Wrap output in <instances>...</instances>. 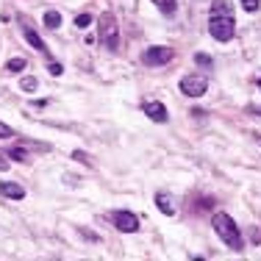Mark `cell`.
<instances>
[{
  "label": "cell",
  "instance_id": "7402d4cb",
  "mask_svg": "<svg viewBox=\"0 0 261 261\" xmlns=\"http://www.w3.org/2000/svg\"><path fill=\"white\" fill-rule=\"evenodd\" d=\"M250 111H256V114H261V106H250Z\"/></svg>",
  "mask_w": 261,
  "mask_h": 261
},
{
  "label": "cell",
  "instance_id": "5bb4252c",
  "mask_svg": "<svg viewBox=\"0 0 261 261\" xmlns=\"http://www.w3.org/2000/svg\"><path fill=\"white\" fill-rule=\"evenodd\" d=\"M242 6H245V11H258V6H261V0H242Z\"/></svg>",
  "mask_w": 261,
  "mask_h": 261
},
{
  "label": "cell",
  "instance_id": "8fae6325",
  "mask_svg": "<svg viewBox=\"0 0 261 261\" xmlns=\"http://www.w3.org/2000/svg\"><path fill=\"white\" fill-rule=\"evenodd\" d=\"M153 3L159 6V11H161V14H167V17H172V14H175V0H153Z\"/></svg>",
  "mask_w": 261,
  "mask_h": 261
},
{
  "label": "cell",
  "instance_id": "8992f818",
  "mask_svg": "<svg viewBox=\"0 0 261 261\" xmlns=\"http://www.w3.org/2000/svg\"><path fill=\"white\" fill-rule=\"evenodd\" d=\"M114 225L120 228L122 233H134V231H139V220H136L130 211H117L114 214Z\"/></svg>",
  "mask_w": 261,
  "mask_h": 261
},
{
  "label": "cell",
  "instance_id": "ac0fdd59",
  "mask_svg": "<svg viewBox=\"0 0 261 261\" xmlns=\"http://www.w3.org/2000/svg\"><path fill=\"white\" fill-rule=\"evenodd\" d=\"M0 136H3V139H11V136H14V130L6 125V122H0Z\"/></svg>",
  "mask_w": 261,
  "mask_h": 261
},
{
  "label": "cell",
  "instance_id": "3957f363",
  "mask_svg": "<svg viewBox=\"0 0 261 261\" xmlns=\"http://www.w3.org/2000/svg\"><path fill=\"white\" fill-rule=\"evenodd\" d=\"M100 45L103 50H117V42H120V34H117V20L111 11H103L100 14Z\"/></svg>",
  "mask_w": 261,
  "mask_h": 261
},
{
  "label": "cell",
  "instance_id": "ffe728a7",
  "mask_svg": "<svg viewBox=\"0 0 261 261\" xmlns=\"http://www.w3.org/2000/svg\"><path fill=\"white\" fill-rule=\"evenodd\" d=\"M195 61H197V64H206V67L211 64V59H208V56H200V53L195 56Z\"/></svg>",
  "mask_w": 261,
  "mask_h": 261
},
{
  "label": "cell",
  "instance_id": "30bf717a",
  "mask_svg": "<svg viewBox=\"0 0 261 261\" xmlns=\"http://www.w3.org/2000/svg\"><path fill=\"white\" fill-rule=\"evenodd\" d=\"M22 36H25V39L31 42V45H34L36 47V50H39V53H45L47 50V47H45V42H42L39 39V34H36V31L34 28H28V25H22Z\"/></svg>",
  "mask_w": 261,
  "mask_h": 261
},
{
  "label": "cell",
  "instance_id": "d6986e66",
  "mask_svg": "<svg viewBox=\"0 0 261 261\" xmlns=\"http://www.w3.org/2000/svg\"><path fill=\"white\" fill-rule=\"evenodd\" d=\"M61 72H64V70H61V64H56V61H53V64H50V75H56V78H59Z\"/></svg>",
  "mask_w": 261,
  "mask_h": 261
},
{
  "label": "cell",
  "instance_id": "e0dca14e",
  "mask_svg": "<svg viewBox=\"0 0 261 261\" xmlns=\"http://www.w3.org/2000/svg\"><path fill=\"white\" fill-rule=\"evenodd\" d=\"M22 89H25V92H34V89H36V78H22Z\"/></svg>",
  "mask_w": 261,
  "mask_h": 261
},
{
  "label": "cell",
  "instance_id": "6da1fadb",
  "mask_svg": "<svg viewBox=\"0 0 261 261\" xmlns=\"http://www.w3.org/2000/svg\"><path fill=\"white\" fill-rule=\"evenodd\" d=\"M233 9L228 0H214L211 3V17H208V34L217 42H231L233 39Z\"/></svg>",
  "mask_w": 261,
  "mask_h": 261
},
{
  "label": "cell",
  "instance_id": "7a4b0ae2",
  "mask_svg": "<svg viewBox=\"0 0 261 261\" xmlns=\"http://www.w3.org/2000/svg\"><path fill=\"white\" fill-rule=\"evenodd\" d=\"M211 225H214L217 236H220V239L225 242V245L231 247V250H236V253L245 250V242H242V231L236 228V222L225 214V211H220V214L211 217Z\"/></svg>",
  "mask_w": 261,
  "mask_h": 261
},
{
  "label": "cell",
  "instance_id": "ba28073f",
  "mask_svg": "<svg viewBox=\"0 0 261 261\" xmlns=\"http://www.w3.org/2000/svg\"><path fill=\"white\" fill-rule=\"evenodd\" d=\"M0 195L11 197V200H22V197H25V189L14 181H6V184H0Z\"/></svg>",
  "mask_w": 261,
  "mask_h": 261
},
{
  "label": "cell",
  "instance_id": "5b68a950",
  "mask_svg": "<svg viewBox=\"0 0 261 261\" xmlns=\"http://www.w3.org/2000/svg\"><path fill=\"white\" fill-rule=\"evenodd\" d=\"M142 61H145V64H150V67L167 64V61H172V50H170V47H164V45H159V47H147V50L142 53Z\"/></svg>",
  "mask_w": 261,
  "mask_h": 261
},
{
  "label": "cell",
  "instance_id": "603a6c76",
  "mask_svg": "<svg viewBox=\"0 0 261 261\" xmlns=\"http://www.w3.org/2000/svg\"><path fill=\"white\" fill-rule=\"evenodd\" d=\"M258 86H261V81H258Z\"/></svg>",
  "mask_w": 261,
  "mask_h": 261
},
{
  "label": "cell",
  "instance_id": "7c38bea8",
  "mask_svg": "<svg viewBox=\"0 0 261 261\" xmlns=\"http://www.w3.org/2000/svg\"><path fill=\"white\" fill-rule=\"evenodd\" d=\"M45 25L47 28H59L61 25V14H59V11H45Z\"/></svg>",
  "mask_w": 261,
  "mask_h": 261
},
{
  "label": "cell",
  "instance_id": "52a82bcc",
  "mask_svg": "<svg viewBox=\"0 0 261 261\" xmlns=\"http://www.w3.org/2000/svg\"><path fill=\"white\" fill-rule=\"evenodd\" d=\"M142 111H145L153 122H167V120H170L164 103H159V100H145V103H142Z\"/></svg>",
  "mask_w": 261,
  "mask_h": 261
},
{
  "label": "cell",
  "instance_id": "2e32d148",
  "mask_svg": "<svg viewBox=\"0 0 261 261\" xmlns=\"http://www.w3.org/2000/svg\"><path fill=\"white\" fill-rule=\"evenodd\" d=\"M9 156H11V159H17V161H25V150H22V147H11Z\"/></svg>",
  "mask_w": 261,
  "mask_h": 261
},
{
  "label": "cell",
  "instance_id": "44dd1931",
  "mask_svg": "<svg viewBox=\"0 0 261 261\" xmlns=\"http://www.w3.org/2000/svg\"><path fill=\"white\" fill-rule=\"evenodd\" d=\"M3 170H9V161H3V156H0V172Z\"/></svg>",
  "mask_w": 261,
  "mask_h": 261
},
{
  "label": "cell",
  "instance_id": "277c9868",
  "mask_svg": "<svg viewBox=\"0 0 261 261\" xmlns=\"http://www.w3.org/2000/svg\"><path fill=\"white\" fill-rule=\"evenodd\" d=\"M206 89H208V78L200 75V72H192V75L181 78V92L186 97H200L206 95Z\"/></svg>",
  "mask_w": 261,
  "mask_h": 261
},
{
  "label": "cell",
  "instance_id": "4fadbf2b",
  "mask_svg": "<svg viewBox=\"0 0 261 261\" xmlns=\"http://www.w3.org/2000/svg\"><path fill=\"white\" fill-rule=\"evenodd\" d=\"M6 70H9V72H20V70H25V59H11L9 64H6Z\"/></svg>",
  "mask_w": 261,
  "mask_h": 261
},
{
  "label": "cell",
  "instance_id": "9a60e30c",
  "mask_svg": "<svg viewBox=\"0 0 261 261\" xmlns=\"http://www.w3.org/2000/svg\"><path fill=\"white\" fill-rule=\"evenodd\" d=\"M75 25H78V28L92 25V17H89V14H78V17H75Z\"/></svg>",
  "mask_w": 261,
  "mask_h": 261
},
{
  "label": "cell",
  "instance_id": "9c48e42d",
  "mask_svg": "<svg viewBox=\"0 0 261 261\" xmlns=\"http://www.w3.org/2000/svg\"><path fill=\"white\" fill-rule=\"evenodd\" d=\"M156 206H159L161 214H167V217L175 214V200H172V197L167 195V192H159V195H156Z\"/></svg>",
  "mask_w": 261,
  "mask_h": 261
}]
</instances>
